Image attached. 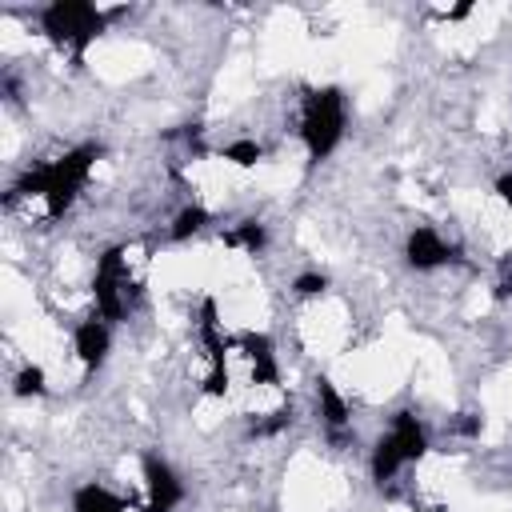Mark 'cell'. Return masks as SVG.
Instances as JSON below:
<instances>
[{
  "label": "cell",
  "instance_id": "1",
  "mask_svg": "<svg viewBox=\"0 0 512 512\" xmlns=\"http://www.w3.org/2000/svg\"><path fill=\"white\" fill-rule=\"evenodd\" d=\"M100 156H104L100 144H80V148H72V152H64V156L40 164L36 172H28V176H20V180L12 184L8 204H16L20 196H40V200H44V212H48L52 220L64 216Z\"/></svg>",
  "mask_w": 512,
  "mask_h": 512
},
{
  "label": "cell",
  "instance_id": "2",
  "mask_svg": "<svg viewBox=\"0 0 512 512\" xmlns=\"http://www.w3.org/2000/svg\"><path fill=\"white\" fill-rule=\"evenodd\" d=\"M104 24H108V12H100L88 0H52L40 12V28L48 32V40L56 48H68L76 64H84V52L104 32Z\"/></svg>",
  "mask_w": 512,
  "mask_h": 512
},
{
  "label": "cell",
  "instance_id": "3",
  "mask_svg": "<svg viewBox=\"0 0 512 512\" xmlns=\"http://www.w3.org/2000/svg\"><path fill=\"white\" fill-rule=\"evenodd\" d=\"M344 136V92L336 84L312 88L304 96V112H300V140L308 148V160L320 164L332 156V148Z\"/></svg>",
  "mask_w": 512,
  "mask_h": 512
},
{
  "label": "cell",
  "instance_id": "4",
  "mask_svg": "<svg viewBox=\"0 0 512 512\" xmlns=\"http://www.w3.org/2000/svg\"><path fill=\"white\" fill-rule=\"evenodd\" d=\"M424 452H428V432H424V424H420L412 412H396L392 432L380 436L376 448H372V480H376V484L392 480L400 464H412V460H420Z\"/></svg>",
  "mask_w": 512,
  "mask_h": 512
},
{
  "label": "cell",
  "instance_id": "5",
  "mask_svg": "<svg viewBox=\"0 0 512 512\" xmlns=\"http://www.w3.org/2000/svg\"><path fill=\"white\" fill-rule=\"evenodd\" d=\"M96 308H100V320H124L136 304V288H132V276H128V260H124V248L112 244L100 264H96Z\"/></svg>",
  "mask_w": 512,
  "mask_h": 512
},
{
  "label": "cell",
  "instance_id": "6",
  "mask_svg": "<svg viewBox=\"0 0 512 512\" xmlns=\"http://www.w3.org/2000/svg\"><path fill=\"white\" fill-rule=\"evenodd\" d=\"M144 484H148V512H176L184 488L164 460L144 456Z\"/></svg>",
  "mask_w": 512,
  "mask_h": 512
},
{
  "label": "cell",
  "instance_id": "7",
  "mask_svg": "<svg viewBox=\"0 0 512 512\" xmlns=\"http://www.w3.org/2000/svg\"><path fill=\"white\" fill-rule=\"evenodd\" d=\"M404 260H408V268H416V272H432V268H440V264L452 260V248H448L432 228H416V232H408V240H404Z\"/></svg>",
  "mask_w": 512,
  "mask_h": 512
},
{
  "label": "cell",
  "instance_id": "8",
  "mask_svg": "<svg viewBox=\"0 0 512 512\" xmlns=\"http://www.w3.org/2000/svg\"><path fill=\"white\" fill-rule=\"evenodd\" d=\"M236 344L244 348L248 364H252V380L256 384H280V368H276V352H272V340L264 332H240Z\"/></svg>",
  "mask_w": 512,
  "mask_h": 512
},
{
  "label": "cell",
  "instance_id": "9",
  "mask_svg": "<svg viewBox=\"0 0 512 512\" xmlns=\"http://www.w3.org/2000/svg\"><path fill=\"white\" fill-rule=\"evenodd\" d=\"M76 356H80V364L84 368H100L104 364V356H108V324L104 320H84L80 328H76Z\"/></svg>",
  "mask_w": 512,
  "mask_h": 512
},
{
  "label": "cell",
  "instance_id": "10",
  "mask_svg": "<svg viewBox=\"0 0 512 512\" xmlns=\"http://www.w3.org/2000/svg\"><path fill=\"white\" fill-rule=\"evenodd\" d=\"M124 508L128 504L116 492L100 488V484H80L76 496H72V512H124Z\"/></svg>",
  "mask_w": 512,
  "mask_h": 512
},
{
  "label": "cell",
  "instance_id": "11",
  "mask_svg": "<svg viewBox=\"0 0 512 512\" xmlns=\"http://www.w3.org/2000/svg\"><path fill=\"white\" fill-rule=\"evenodd\" d=\"M316 400H320V416H324V424L340 432V428L348 424V404H344V396L336 392V384H332L328 376H316Z\"/></svg>",
  "mask_w": 512,
  "mask_h": 512
},
{
  "label": "cell",
  "instance_id": "12",
  "mask_svg": "<svg viewBox=\"0 0 512 512\" xmlns=\"http://www.w3.org/2000/svg\"><path fill=\"white\" fill-rule=\"evenodd\" d=\"M224 244H228V248H244V252L256 256V252L268 244V232H264L260 220H240L232 232H224Z\"/></svg>",
  "mask_w": 512,
  "mask_h": 512
},
{
  "label": "cell",
  "instance_id": "13",
  "mask_svg": "<svg viewBox=\"0 0 512 512\" xmlns=\"http://www.w3.org/2000/svg\"><path fill=\"white\" fill-rule=\"evenodd\" d=\"M204 224H208V212H204L200 204H188V208H180V212H176V220H172L168 236H172V240H188V236H196Z\"/></svg>",
  "mask_w": 512,
  "mask_h": 512
},
{
  "label": "cell",
  "instance_id": "14",
  "mask_svg": "<svg viewBox=\"0 0 512 512\" xmlns=\"http://www.w3.org/2000/svg\"><path fill=\"white\" fill-rule=\"evenodd\" d=\"M220 156L228 160V164H236V168H252V164H260V144L256 140H232L228 148H220Z\"/></svg>",
  "mask_w": 512,
  "mask_h": 512
},
{
  "label": "cell",
  "instance_id": "15",
  "mask_svg": "<svg viewBox=\"0 0 512 512\" xmlns=\"http://www.w3.org/2000/svg\"><path fill=\"white\" fill-rule=\"evenodd\" d=\"M12 392H16V396H44V392H48V384H44V368H36V364L20 368Z\"/></svg>",
  "mask_w": 512,
  "mask_h": 512
},
{
  "label": "cell",
  "instance_id": "16",
  "mask_svg": "<svg viewBox=\"0 0 512 512\" xmlns=\"http://www.w3.org/2000/svg\"><path fill=\"white\" fill-rule=\"evenodd\" d=\"M324 288H328V276H324V272H300L296 284H292L296 296H320Z\"/></svg>",
  "mask_w": 512,
  "mask_h": 512
},
{
  "label": "cell",
  "instance_id": "17",
  "mask_svg": "<svg viewBox=\"0 0 512 512\" xmlns=\"http://www.w3.org/2000/svg\"><path fill=\"white\" fill-rule=\"evenodd\" d=\"M288 424H292V408H280V412H272L268 420H256L252 432H256V436H276V432L288 428Z\"/></svg>",
  "mask_w": 512,
  "mask_h": 512
},
{
  "label": "cell",
  "instance_id": "18",
  "mask_svg": "<svg viewBox=\"0 0 512 512\" xmlns=\"http://www.w3.org/2000/svg\"><path fill=\"white\" fill-rule=\"evenodd\" d=\"M484 428V420L480 416H472V412H460V420H456V432H464V436H476Z\"/></svg>",
  "mask_w": 512,
  "mask_h": 512
},
{
  "label": "cell",
  "instance_id": "19",
  "mask_svg": "<svg viewBox=\"0 0 512 512\" xmlns=\"http://www.w3.org/2000/svg\"><path fill=\"white\" fill-rule=\"evenodd\" d=\"M496 196L512 208V172H504V176H496Z\"/></svg>",
  "mask_w": 512,
  "mask_h": 512
},
{
  "label": "cell",
  "instance_id": "20",
  "mask_svg": "<svg viewBox=\"0 0 512 512\" xmlns=\"http://www.w3.org/2000/svg\"><path fill=\"white\" fill-rule=\"evenodd\" d=\"M468 12H472V4H456L452 12H444V20H464Z\"/></svg>",
  "mask_w": 512,
  "mask_h": 512
}]
</instances>
